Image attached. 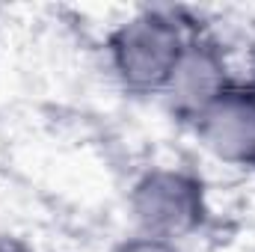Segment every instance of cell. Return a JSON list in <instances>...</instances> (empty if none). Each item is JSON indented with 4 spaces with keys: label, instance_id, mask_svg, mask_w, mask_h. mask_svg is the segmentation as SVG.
Returning a JSON list of instances; mask_svg holds the SVG:
<instances>
[{
    "label": "cell",
    "instance_id": "8992f818",
    "mask_svg": "<svg viewBox=\"0 0 255 252\" xmlns=\"http://www.w3.org/2000/svg\"><path fill=\"white\" fill-rule=\"evenodd\" d=\"M0 252H33V247L12 232H0Z\"/></svg>",
    "mask_w": 255,
    "mask_h": 252
},
{
    "label": "cell",
    "instance_id": "277c9868",
    "mask_svg": "<svg viewBox=\"0 0 255 252\" xmlns=\"http://www.w3.org/2000/svg\"><path fill=\"white\" fill-rule=\"evenodd\" d=\"M199 145L220 163L235 169H255V86L235 83L196 122Z\"/></svg>",
    "mask_w": 255,
    "mask_h": 252
},
{
    "label": "cell",
    "instance_id": "52a82bcc",
    "mask_svg": "<svg viewBox=\"0 0 255 252\" xmlns=\"http://www.w3.org/2000/svg\"><path fill=\"white\" fill-rule=\"evenodd\" d=\"M253 86H255V80H253Z\"/></svg>",
    "mask_w": 255,
    "mask_h": 252
},
{
    "label": "cell",
    "instance_id": "5b68a950",
    "mask_svg": "<svg viewBox=\"0 0 255 252\" xmlns=\"http://www.w3.org/2000/svg\"><path fill=\"white\" fill-rule=\"evenodd\" d=\"M116 252H187L184 244L175 241H163V238H148V235H130L128 241H122Z\"/></svg>",
    "mask_w": 255,
    "mask_h": 252
},
{
    "label": "cell",
    "instance_id": "3957f363",
    "mask_svg": "<svg viewBox=\"0 0 255 252\" xmlns=\"http://www.w3.org/2000/svg\"><path fill=\"white\" fill-rule=\"evenodd\" d=\"M235 83L238 77L232 74L226 48L217 39H211L208 33L196 30L163 89V101L181 122L193 125Z\"/></svg>",
    "mask_w": 255,
    "mask_h": 252
},
{
    "label": "cell",
    "instance_id": "7a4b0ae2",
    "mask_svg": "<svg viewBox=\"0 0 255 252\" xmlns=\"http://www.w3.org/2000/svg\"><path fill=\"white\" fill-rule=\"evenodd\" d=\"M128 211L136 235L163 238L175 244L196 235L211 217L205 181L184 166L145 169L130 184Z\"/></svg>",
    "mask_w": 255,
    "mask_h": 252
},
{
    "label": "cell",
    "instance_id": "6da1fadb",
    "mask_svg": "<svg viewBox=\"0 0 255 252\" xmlns=\"http://www.w3.org/2000/svg\"><path fill=\"white\" fill-rule=\"evenodd\" d=\"M196 27L178 9H139L107 36V63L116 80L136 95H163Z\"/></svg>",
    "mask_w": 255,
    "mask_h": 252
}]
</instances>
